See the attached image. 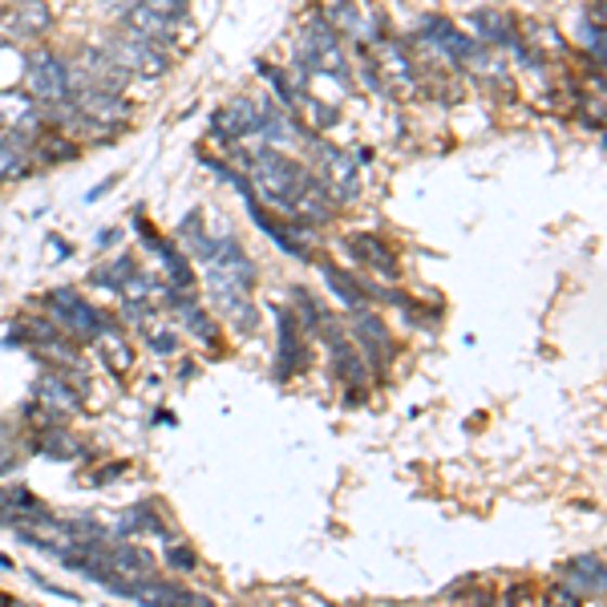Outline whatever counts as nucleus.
I'll return each mask as SVG.
<instances>
[{
    "label": "nucleus",
    "instance_id": "nucleus-1",
    "mask_svg": "<svg viewBox=\"0 0 607 607\" xmlns=\"http://www.w3.org/2000/svg\"><path fill=\"white\" fill-rule=\"evenodd\" d=\"M308 175L312 170H304L300 163H292L288 154H280V146L247 151V182H251L259 203H268L272 211L292 215V203H296L300 186L308 182Z\"/></svg>",
    "mask_w": 607,
    "mask_h": 607
},
{
    "label": "nucleus",
    "instance_id": "nucleus-2",
    "mask_svg": "<svg viewBox=\"0 0 607 607\" xmlns=\"http://www.w3.org/2000/svg\"><path fill=\"white\" fill-rule=\"evenodd\" d=\"M304 142L312 146V175L328 186L336 203H352L361 195V158H369V154L336 151L328 142H320L317 134H304Z\"/></svg>",
    "mask_w": 607,
    "mask_h": 607
},
{
    "label": "nucleus",
    "instance_id": "nucleus-3",
    "mask_svg": "<svg viewBox=\"0 0 607 607\" xmlns=\"http://www.w3.org/2000/svg\"><path fill=\"white\" fill-rule=\"evenodd\" d=\"M46 312L49 320L57 324L61 333L69 336V340H77V345H93L98 336H102V328L109 324L106 312H98L93 304L81 300V292L74 288H53L46 296Z\"/></svg>",
    "mask_w": 607,
    "mask_h": 607
},
{
    "label": "nucleus",
    "instance_id": "nucleus-4",
    "mask_svg": "<svg viewBox=\"0 0 607 607\" xmlns=\"http://www.w3.org/2000/svg\"><path fill=\"white\" fill-rule=\"evenodd\" d=\"M198 263H203V280L207 284H228V288L256 292L259 268L256 259L243 251V243L235 235H215L211 251L198 259Z\"/></svg>",
    "mask_w": 607,
    "mask_h": 607
},
{
    "label": "nucleus",
    "instance_id": "nucleus-5",
    "mask_svg": "<svg viewBox=\"0 0 607 607\" xmlns=\"http://www.w3.org/2000/svg\"><path fill=\"white\" fill-rule=\"evenodd\" d=\"M25 90L41 102V106H57L69 102L74 93V65L49 49H33L25 57Z\"/></svg>",
    "mask_w": 607,
    "mask_h": 607
},
{
    "label": "nucleus",
    "instance_id": "nucleus-6",
    "mask_svg": "<svg viewBox=\"0 0 607 607\" xmlns=\"http://www.w3.org/2000/svg\"><path fill=\"white\" fill-rule=\"evenodd\" d=\"M300 69L324 77H349V61L340 53V33L324 16H312L300 29Z\"/></svg>",
    "mask_w": 607,
    "mask_h": 607
},
{
    "label": "nucleus",
    "instance_id": "nucleus-7",
    "mask_svg": "<svg viewBox=\"0 0 607 607\" xmlns=\"http://www.w3.org/2000/svg\"><path fill=\"white\" fill-rule=\"evenodd\" d=\"M106 53L118 61L126 77L158 81L163 74H170V46H163V41H146V37H134V33H126V29L109 41Z\"/></svg>",
    "mask_w": 607,
    "mask_h": 607
},
{
    "label": "nucleus",
    "instance_id": "nucleus-8",
    "mask_svg": "<svg viewBox=\"0 0 607 607\" xmlns=\"http://www.w3.org/2000/svg\"><path fill=\"white\" fill-rule=\"evenodd\" d=\"M373 53H369V74H373V81H377V90L385 86L389 93H401V98H410V93H417V61L405 53L401 46H393V41H373Z\"/></svg>",
    "mask_w": 607,
    "mask_h": 607
},
{
    "label": "nucleus",
    "instance_id": "nucleus-9",
    "mask_svg": "<svg viewBox=\"0 0 607 607\" xmlns=\"http://www.w3.org/2000/svg\"><path fill=\"white\" fill-rule=\"evenodd\" d=\"M37 405H46L49 413H57V417H74L81 413V401H86V377L74 373V369H53L49 364L46 377L37 380Z\"/></svg>",
    "mask_w": 607,
    "mask_h": 607
},
{
    "label": "nucleus",
    "instance_id": "nucleus-10",
    "mask_svg": "<svg viewBox=\"0 0 607 607\" xmlns=\"http://www.w3.org/2000/svg\"><path fill=\"white\" fill-rule=\"evenodd\" d=\"M352 328V345L361 349L364 364H373V369H389V361L397 357V345H393V333H389V324L373 312V308H357L349 320Z\"/></svg>",
    "mask_w": 607,
    "mask_h": 607
},
{
    "label": "nucleus",
    "instance_id": "nucleus-11",
    "mask_svg": "<svg viewBox=\"0 0 607 607\" xmlns=\"http://www.w3.org/2000/svg\"><path fill=\"white\" fill-rule=\"evenodd\" d=\"M0 130L37 142L46 134V106L29 90H0Z\"/></svg>",
    "mask_w": 607,
    "mask_h": 607
},
{
    "label": "nucleus",
    "instance_id": "nucleus-12",
    "mask_svg": "<svg viewBox=\"0 0 607 607\" xmlns=\"http://www.w3.org/2000/svg\"><path fill=\"white\" fill-rule=\"evenodd\" d=\"M49 29L46 0H16L0 13V41L4 46H29Z\"/></svg>",
    "mask_w": 607,
    "mask_h": 607
},
{
    "label": "nucleus",
    "instance_id": "nucleus-13",
    "mask_svg": "<svg viewBox=\"0 0 607 607\" xmlns=\"http://www.w3.org/2000/svg\"><path fill=\"white\" fill-rule=\"evenodd\" d=\"M373 13L369 4L361 0H320V16L333 25V33H345L352 41H361V46H373L380 41V25L377 21H364V16Z\"/></svg>",
    "mask_w": 607,
    "mask_h": 607
},
{
    "label": "nucleus",
    "instance_id": "nucleus-14",
    "mask_svg": "<svg viewBox=\"0 0 607 607\" xmlns=\"http://www.w3.org/2000/svg\"><path fill=\"white\" fill-rule=\"evenodd\" d=\"M272 312H275V333H280V345H275V380H292L304 369V361H308V352H304V328L288 308H272Z\"/></svg>",
    "mask_w": 607,
    "mask_h": 607
},
{
    "label": "nucleus",
    "instance_id": "nucleus-15",
    "mask_svg": "<svg viewBox=\"0 0 607 607\" xmlns=\"http://www.w3.org/2000/svg\"><path fill=\"white\" fill-rule=\"evenodd\" d=\"M345 247H349V256L357 259L361 272L377 275V280H385V284H393L397 280V247H389L385 240L357 231V235L345 240Z\"/></svg>",
    "mask_w": 607,
    "mask_h": 607
},
{
    "label": "nucleus",
    "instance_id": "nucleus-16",
    "mask_svg": "<svg viewBox=\"0 0 607 607\" xmlns=\"http://www.w3.org/2000/svg\"><path fill=\"white\" fill-rule=\"evenodd\" d=\"M207 300H211V308L223 320H228L235 333H256L259 312H256V300H251V292L228 288V284H207Z\"/></svg>",
    "mask_w": 607,
    "mask_h": 607
},
{
    "label": "nucleus",
    "instance_id": "nucleus-17",
    "mask_svg": "<svg viewBox=\"0 0 607 607\" xmlns=\"http://www.w3.org/2000/svg\"><path fill=\"white\" fill-rule=\"evenodd\" d=\"M211 130L228 146H243L247 138H256L259 130V102H251V98H235V102H228V106L215 114Z\"/></svg>",
    "mask_w": 607,
    "mask_h": 607
},
{
    "label": "nucleus",
    "instance_id": "nucleus-18",
    "mask_svg": "<svg viewBox=\"0 0 607 607\" xmlns=\"http://www.w3.org/2000/svg\"><path fill=\"white\" fill-rule=\"evenodd\" d=\"M559 583L571 595L583 599H604V559L599 555H576L571 563L559 567Z\"/></svg>",
    "mask_w": 607,
    "mask_h": 607
},
{
    "label": "nucleus",
    "instance_id": "nucleus-19",
    "mask_svg": "<svg viewBox=\"0 0 607 607\" xmlns=\"http://www.w3.org/2000/svg\"><path fill=\"white\" fill-rule=\"evenodd\" d=\"M324 345H328V357H333V377L340 380L349 393H364V373H369V364H364L361 349H357L345 333H333Z\"/></svg>",
    "mask_w": 607,
    "mask_h": 607
},
{
    "label": "nucleus",
    "instance_id": "nucleus-20",
    "mask_svg": "<svg viewBox=\"0 0 607 607\" xmlns=\"http://www.w3.org/2000/svg\"><path fill=\"white\" fill-rule=\"evenodd\" d=\"M256 134L263 138L268 146H292V142H300L304 138V126L288 106H280L275 98H268V102H259V130Z\"/></svg>",
    "mask_w": 607,
    "mask_h": 607
},
{
    "label": "nucleus",
    "instance_id": "nucleus-21",
    "mask_svg": "<svg viewBox=\"0 0 607 607\" xmlns=\"http://www.w3.org/2000/svg\"><path fill=\"white\" fill-rule=\"evenodd\" d=\"M175 25H179V21L154 13V9H146V4H134V9L121 13V29L134 33V37H146V41H163V46L175 41Z\"/></svg>",
    "mask_w": 607,
    "mask_h": 607
},
{
    "label": "nucleus",
    "instance_id": "nucleus-22",
    "mask_svg": "<svg viewBox=\"0 0 607 607\" xmlns=\"http://www.w3.org/2000/svg\"><path fill=\"white\" fill-rule=\"evenodd\" d=\"M33 450L49 462H77V457H86V441L74 438L69 429H61V425H49V429H37V438H33Z\"/></svg>",
    "mask_w": 607,
    "mask_h": 607
},
{
    "label": "nucleus",
    "instance_id": "nucleus-23",
    "mask_svg": "<svg viewBox=\"0 0 607 607\" xmlns=\"http://www.w3.org/2000/svg\"><path fill=\"white\" fill-rule=\"evenodd\" d=\"M118 539H134V534H158V539H175V534L167 531V522L158 518V506L154 502H142V506H130L126 515H121V522H118Z\"/></svg>",
    "mask_w": 607,
    "mask_h": 607
},
{
    "label": "nucleus",
    "instance_id": "nucleus-24",
    "mask_svg": "<svg viewBox=\"0 0 607 607\" xmlns=\"http://www.w3.org/2000/svg\"><path fill=\"white\" fill-rule=\"evenodd\" d=\"M98 349H102V361H106L109 373L126 377V373L134 369V345H130V336L114 328V320H109L106 328H102V336H98Z\"/></svg>",
    "mask_w": 607,
    "mask_h": 607
},
{
    "label": "nucleus",
    "instance_id": "nucleus-25",
    "mask_svg": "<svg viewBox=\"0 0 607 607\" xmlns=\"http://www.w3.org/2000/svg\"><path fill=\"white\" fill-rule=\"evenodd\" d=\"M29 146L33 142H25V138L0 130V179H21V175H29V167H33Z\"/></svg>",
    "mask_w": 607,
    "mask_h": 607
},
{
    "label": "nucleus",
    "instance_id": "nucleus-26",
    "mask_svg": "<svg viewBox=\"0 0 607 607\" xmlns=\"http://www.w3.org/2000/svg\"><path fill=\"white\" fill-rule=\"evenodd\" d=\"M522 46L527 53H543V57H563L567 53V41L559 37L555 25H546V21H531V25H522Z\"/></svg>",
    "mask_w": 607,
    "mask_h": 607
},
{
    "label": "nucleus",
    "instance_id": "nucleus-27",
    "mask_svg": "<svg viewBox=\"0 0 607 607\" xmlns=\"http://www.w3.org/2000/svg\"><path fill=\"white\" fill-rule=\"evenodd\" d=\"M134 256H118L109 259V263H102V268H93L90 272V284L93 288H109V292H121L126 288V280L134 275Z\"/></svg>",
    "mask_w": 607,
    "mask_h": 607
},
{
    "label": "nucleus",
    "instance_id": "nucleus-28",
    "mask_svg": "<svg viewBox=\"0 0 607 607\" xmlns=\"http://www.w3.org/2000/svg\"><path fill=\"white\" fill-rule=\"evenodd\" d=\"M138 333H142V340H146L158 357H175V352H179V333H175L170 324H158V317H151L146 324H138Z\"/></svg>",
    "mask_w": 607,
    "mask_h": 607
},
{
    "label": "nucleus",
    "instance_id": "nucleus-29",
    "mask_svg": "<svg viewBox=\"0 0 607 607\" xmlns=\"http://www.w3.org/2000/svg\"><path fill=\"white\" fill-rule=\"evenodd\" d=\"M195 551L191 546H182V543H175L170 539V551H167V567L170 571H195Z\"/></svg>",
    "mask_w": 607,
    "mask_h": 607
},
{
    "label": "nucleus",
    "instance_id": "nucleus-30",
    "mask_svg": "<svg viewBox=\"0 0 607 607\" xmlns=\"http://www.w3.org/2000/svg\"><path fill=\"white\" fill-rule=\"evenodd\" d=\"M138 4H146V9L170 16V21H179V16L186 13V4H191V0H138Z\"/></svg>",
    "mask_w": 607,
    "mask_h": 607
},
{
    "label": "nucleus",
    "instance_id": "nucleus-31",
    "mask_svg": "<svg viewBox=\"0 0 607 607\" xmlns=\"http://www.w3.org/2000/svg\"><path fill=\"white\" fill-rule=\"evenodd\" d=\"M9 470H16V445L13 441H0V478Z\"/></svg>",
    "mask_w": 607,
    "mask_h": 607
},
{
    "label": "nucleus",
    "instance_id": "nucleus-32",
    "mask_svg": "<svg viewBox=\"0 0 607 607\" xmlns=\"http://www.w3.org/2000/svg\"><path fill=\"white\" fill-rule=\"evenodd\" d=\"M114 182H118V175H114V179H106V182H102V186H93V191H90V195H86V198H90V203H93V198H102V195H106V191H109V186H114Z\"/></svg>",
    "mask_w": 607,
    "mask_h": 607
},
{
    "label": "nucleus",
    "instance_id": "nucleus-33",
    "mask_svg": "<svg viewBox=\"0 0 607 607\" xmlns=\"http://www.w3.org/2000/svg\"><path fill=\"white\" fill-rule=\"evenodd\" d=\"M106 243H118V231H102L98 235V247H106Z\"/></svg>",
    "mask_w": 607,
    "mask_h": 607
}]
</instances>
